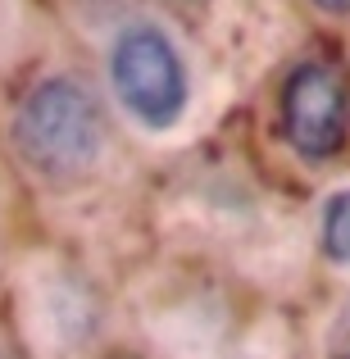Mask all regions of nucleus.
I'll list each match as a JSON object with an SVG mask.
<instances>
[{"label": "nucleus", "instance_id": "obj_1", "mask_svg": "<svg viewBox=\"0 0 350 359\" xmlns=\"http://www.w3.org/2000/svg\"><path fill=\"white\" fill-rule=\"evenodd\" d=\"M14 141L41 173H82L105 146V123L87 87L73 78H46L18 105Z\"/></svg>", "mask_w": 350, "mask_h": 359}, {"label": "nucleus", "instance_id": "obj_2", "mask_svg": "<svg viewBox=\"0 0 350 359\" xmlns=\"http://www.w3.org/2000/svg\"><path fill=\"white\" fill-rule=\"evenodd\" d=\"M109 82H114L119 100L128 105V114L150 132L173 128L187 114V96H191L187 64L177 46L168 41V32H159L155 23H132L114 36Z\"/></svg>", "mask_w": 350, "mask_h": 359}, {"label": "nucleus", "instance_id": "obj_3", "mask_svg": "<svg viewBox=\"0 0 350 359\" xmlns=\"http://www.w3.org/2000/svg\"><path fill=\"white\" fill-rule=\"evenodd\" d=\"M350 123V87L323 60L300 64L282 87V132L309 159H328L342 150Z\"/></svg>", "mask_w": 350, "mask_h": 359}, {"label": "nucleus", "instance_id": "obj_4", "mask_svg": "<svg viewBox=\"0 0 350 359\" xmlns=\"http://www.w3.org/2000/svg\"><path fill=\"white\" fill-rule=\"evenodd\" d=\"M318 232H323V250L332 255L337 264H350V187L337 191L332 201L323 205V223H318Z\"/></svg>", "mask_w": 350, "mask_h": 359}, {"label": "nucleus", "instance_id": "obj_5", "mask_svg": "<svg viewBox=\"0 0 350 359\" xmlns=\"http://www.w3.org/2000/svg\"><path fill=\"white\" fill-rule=\"evenodd\" d=\"M328 359H350V318L342 327H337V337H332V351H328Z\"/></svg>", "mask_w": 350, "mask_h": 359}, {"label": "nucleus", "instance_id": "obj_6", "mask_svg": "<svg viewBox=\"0 0 350 359\" xmlns=\"http://www.w3.org/2000/svg\"><path fill=\"white\" fill-rule=\"evenodd\" d=\"M314 5H318V9H328V14H346L350 0H314Z\"/></svg>", "mask_w": 350, "mask_h": 359}]
</instances>
